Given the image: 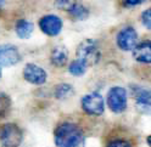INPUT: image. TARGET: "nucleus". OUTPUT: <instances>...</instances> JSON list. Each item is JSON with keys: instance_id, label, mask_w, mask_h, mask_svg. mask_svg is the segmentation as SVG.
Returning <instances> with one entry per match:
<instances>
[{"instance_id": "obj_21", "label": "nucleus", "mask_w": 151, "mask_h": 147, "mask_svg": "<svg viewBox=\"0 0 151 147\" xmlns=\"http://www.w3.org/2000/svg\"><path fill=\"white\" fill-rule=\"evenodd\" d=\"M150 139H151V137H150V135H149V136L146 137V142H147V145H149V146H150Z\"/></svg>"}, {"instance_id": "obj_10", "label": "nucleus", "mask_w": 151, "mask_h": 147, "mask_svg": "<svg viewBox=\"0 0 151 147\" xmlns=\"http://www.w3.org/2000/svg\"><path fill=\"white\" fill-rule=\"evenodd\" d=\"M132 94L135 98V107L140 113L147 114L150 112V105H151V95L150 91L145 88H141L139 85H130Z\"/></svg>"}, {"instance_id": "obj_16", "label": "nucleus", "mask_w": 151, "mask_h": 147, "mask_svg": "<svg viewBox=\"0 0 151 147\" xmlns=\"http://www.w3.org/2000/svg\"><path fill=\"white\" fill-rule=\"evenodd\" d=\"M11 108V97L4 91H0V118H5Z\"/></svg>"}, {"instance_id": "obj_5", "label": "nucleus", "mask_w": 151, "mask_h": 147, "mask_svg": "<svg viewBox=\"0 0 151 147\" xmlns=\"http://www.w3.org/2000/svg\"><path fill=\"white\" fill-rule=\"evenodd\" d=\"M107 106L113 113H122L127 109V90L122 86H112L107 93Z\"/></svg>"}, {"instance_id": "obj_13", "label": "nucleus", "mask_w": 151, "mask_h": 147, "mask_svg": "<svg viewBox=\"0 0 151 147\" xmlns=\"http://www.w3.org/2000/svg\"><path fill=\"white\" fill-rule=\"evenodd\" d=\"M51 65L55 67H63L68 62V50L65 46H55L50 55Z\"/></svg>"}, {"instance_id": "obj_2", "label": "nucleus", "mask_w": 151, "mask_h": 147, "mask_svg": "<svg viewBox=\"0 0 151 147\" xmlns=\"http://www.w3.org/2000/svg\"><path fill=\"white\" fill-rule=\"evenodd\" d=\"M77 60L84 63L87 67L94 66L101 60V51L99 49V43L95 39H84L79 43L77 48Z\"/></svg>"}, {"instance_id": "obj_19", "label": "nucleus", "mask_w": 151, "mask_h": 147, "mask_svg": "<svg viewBox=\"0 0 151 147\" xmlns=\"http://www.w3.org/2000/svg\"><path fill=\"white\" fill-rule=\"evenodd\" d=\"M141 22L150 31L151 29V9L149 7L147 10H145L141 15Z\"/></svg>"}, {"instance_id": "obj_8", "label": "nucleus", "mask_w": 151, "mask_h": 147, "mask_svg": "<svg viewBox=\"0 0 151 147\" xmlns=\"http://www.w3.org/2000/svg\"><path fill=\"white\" fill-rule=\"evenodd\" d=\"M62 27H63L62 20L56 15H45L39 20L40 31L49 36L59 35L62 31Z\"/></svg>"}, {"instance_id": "obj_3", "label": "nucleus", "mask_w": 151, "mask_h": 147, "mask_svg": "<svg viewBox=\"0 0 151 147\" xmlns=\"http://www.w3.org/2000/svg\"><path fill=\"white\" fill-rule=\"evenodd\" d=\"M23 131L15 123H5L0 126V147H20Z\"/></svg>"}, {"instance_id": "obj_15", "label": "nucleus", "mask_w": 151, "mask_h": 147, "mask_svg": "<svg viewBox=\"0 0 151 147\" xmlns=\"http://www.w3.org/2000/svg\"><path fill=\"white\" fill-rule=\"evenodd\" d=\"M74 94V89L71 84L67 83H61L54 88V97L56 100H66L67 97H71Z\"/></svg>"}, {"instance_id": "obj_9", "label": "nucleus", "mask_w": 151, "mask_h": 147, "mask_svg": "<svg viewBox=\"0 0 151 147\" xmlns=\"http://www.w3.org/2000/svg\"><path fill=\"white\" fill-rule=\"evenodd\" d=\"M21 61V55L18 49L11 44L0 45V68L12 67Z\"/></svg>"}, {"instance_id": "obj_7", "label": "nucleus", "mask_w": 151, "mask_h": 147, "mask_svg": "<svg viewBox=\"0 0 151 147\" xmlns=\"http://www.w3.org/2000/svg\"><path fill=\"white\" fill-rule=\"evenodd\" d=\"M55 6L61 9V10L67 11L76 21H84L89 17V10L83 4L77 1L61 0V1H55Z\"/></svg>"}, {"instance_id": "obj_20", "label": "nucleus", "mask_w": 151, "mask_h": 147, "mask_svg": "<svg viewBox=\"0 0 151 147\" xmlns=\"http://www.w3.org/2000/svg\"><path fill=\"white\" fill-rule=\"evenodd\" d=\"M144 1H141V0H133V1H124L123 5L126 7H130V6H137V5H140L143 4Z\"/></svg>"}, {"instance_id": "obj_1", "label": "nucleus", "mask_w": 151, "mask_h": 147, "mask_svg": "<svg viewBox=\"0 0 151 147\" xmlns=\"http://www.w3.org/2000/svg\"><path fill=\"white\" fill-rule=\"evenodd\" d=\"M56 147H86V134L72 122H63L54 131Z\"/></svg>"}, {"instance_id": "obj_4", "label": "nucleus", "mask_w": 151, "mask_h": 147, "mask_svg": "<svg viewBox=\"0 0 151 147\" xmlns=\"http://www.w3.org/2000/svg\"><path fill=\"white\" fill-rule=\"evenodd\" d=\"M81 105L83 111L89 116H101L105 111V101L98 91L84 95L81 100Z\"/></svg>"}, {"instance_id": "obj_11", "label": "nucleus", "mask_w": 151, "mask_h": 147, "mask_svg": "<svg viewBox=\"0 0 151 147\" xmlns=\"http://www.w3.org/2000/svg\"><path fill=\"white\" fill-rule=\"evenodd\" d=\"M23 78L26 81L34 85H43L46 81L48 74L44 68L35 63H27L23 68Z\"/></svg>"}, {"instance_id": "obj_12", "label": "nucleus", "mask_w": 151, "mask_h": 147, "mask_svg": "<svg viewBox=\"0 0 151 147\" xmlns=\"http://www.w3.org/2000/svg\"><path fill=\"white\" fill-rule=\"evenodd\" d=\"M133 57L140 63L151 62V44L150 40H144L139 43L133 50Z\"/></svg>"}, {"instance_id": "obj_22", "label": "nucleus", "mask_w": 151, "mask_h": 147, "mask_svg": "<svg viewBox=\"0 0 151 147\" xmlns=\"http://www.w3.org/2000/svg\"><path fill=\"white\" fill-rule=\"evenodd\" d=\"M4 4H5V1H0V10H1V7L4 6Z\"/></svg>"}, {"instance_id": "obj_18", "label": "nucleus", "mask_w": 151, "mask_h": 147, "mask_svg": "<svg viewBox=\"0 0 151 147\" xmlns=\"http://www.w3.org/2000/svg\"><path fill=\"white\" fill-rule=\"evenodd\" d=\"M106 147H132V143L126 139H113L106 145Z\"/></svg>"}, {"instance_id": "obj_14", "label": "nucleus", "mask_w": 151, "mask_h": 147, "mask_svg": "<svg viewBox=\"0 0 151 147\" xmlns=\"http://www.w3.org/2000/svg\"><path fill=\"white\" fill-rule=\"evenodd\" d=\"M33 29H34V26L31 21L28 20H18L16 22V26H15V32L17 34V36L20 39H28L31 38V35L33 33Z\"/></svg>"}, {"instance_id": "obj_23", "label": "nucleus", "mask_w": 151, "mask_h": 147, "mask_svg": "<svg viewBox=\"0 0 151 147\" xmlns=\"http://www.w3.org/2000/svg\"><path fill=\"white\" fill-rule=\"evenodd\" d=\"M1 76H3L1 74V68H0V79H1Z\"/></svg>"}, {"instance_id": "obj_17", "label": "nucleus", "mask_w": 151, "mask_h": 147, "mask_svg": "<svg viewBox=\"0 0 151 147\" xmlns=\"http://www.w3.org/2000/svg\"><path fill=\"white\" fill-rule=\"evenodd\" d=\"M68 72L71 73L72 76L74 77H82L86 74V72H87V66L84 65V63H82L81 61L78 60H74L70 63V66H68Z\"/></svg>"}, {"instance_id": "obj_6", "label": "nucleus", "mask_w": 151, "mask_h": 147, "mask_svg": "<svg viewBox=\"0 0 151 147\" xmlns=\"http://www.w3.org/2000/svg\"><path fill=\"white\" fill-rule=\"evenodd\" d=\"M117 46L123 51H132L138 45V33L132 26L122 28L116 36Z\"/></svg>"}]
</instances>
